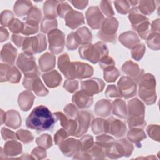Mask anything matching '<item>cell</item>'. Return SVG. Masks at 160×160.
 Masks as SVG:
<instances>
[{
    "label": "cell",
    "mask_w": 160,
    "mask_h": 160,
    "mask_svg": "<svg viewBox=\"0 0 160 160\" xmlns=\"http://www.w3.org/2000/svg\"><path fill=\"white\" fill-rule=\"evenodd\" d=\"M54 115L49 109L42 105L33 109L26 119V124L28 128L34 129L38 132L51 130L56 122Z\"/></svg>",
    "instance_id": "6da1fadb"
},
{
    "label": "cell",
    "mask_w": 160,
    "mask_h": 160,
    "mask_svg": "<svg viewBox=\"0 0 160 160\" xmlns=\"http://www.w3.org/2000/svg\"><path fill=\"white\" fill-rule=\"evenodd\" d=\"M79 53L82 59L95 64L108 56V49L103 42H98L95 44L82 45L79 49Z\"/></svg>",
    "instance_id": "7a4b0ae2"
},
{
    "label": "cell",
    "mask_w": 160,
    "mask_h": 160,
    "mask_svg": "<svg viewBox=\"0 0 160 160\" xmlns=\"http://www.w3.org/2000/svg\"><path fill=\"white\" fill-rule=\"evenodd\" d=\"M129 118L128 124L131 128L135 126L144 128L146 122L144 121V107L143 104L139 101L137 98L133 99L128 102Z\"/></svg>",
    "instance_id": "3957f363"
},
{
    "label": "cell",
    "mask_w": 160,
    "mask_h": 160,
    "mask_svg": "<svg viewBox=\"0 0 160 160\" xmlns=\"http://www.w3.org/2000/svg\"><path fill=\"white\" fill-rule=\"evenodd\" d=\"M93 74V68L88 64L82 62H72L69 64L64 75L67 78L83 79L91 76Z\"/></svg>",
    "instance_id": "277c9868"
},
{
    "label": "cell",
    "mask_w": 160,
    "mask_h": 160,
    "mask_svg": "<svg viewBox=\"0 0 160 160\" xmlns=\"http://www.w3.org/2000/svg\"><path fill=\"white\" fill-rule=\"evenodd\" d=\"M46 48V38L43 34L25 38L22 44V50L24 53L32 55L43 51Z\"/></svg>",
    "instance_id": "5b68a950"
},
{
    "label": "cell",
    "mask_w": 160,
    "mask_h": 160,
    "mask_svg": "<svg viewBox=\"0 0 160 160\" xmlns=\"http://www.w3.org/2000/svg\"><path fill=\"white\" fill-rule=\"evenodd\" d=\"M118 27V22L116 18H108L102 24L101 30L99 31V38L107 42H116V34L115 32Z\"/></svg>",
    "instance_id": "8992f818"
},
{
    "label": "cell",
    "mask_w": 160,
    "mask_h": 160,
    "mask_svg": "<svg viewBox=\"0 0 160 160\" xmlns=\"http://www.w3.org/2000/svg\"><path fill=\"white\" fill-rule=\"evenodd\" d=\"M17 66L21 69L25 75H39V72L32 55L26 53L20 54L17 61Z\"/></svg>",
    "instance_id": "52a82bcc"
},
{
    "label": "cell",
    "mask_w": 160,
    "mask_h": 160,
    "mask_svg": "<svg viewBox=\"0 0 160 160\" xmlns=\"http://www.w3.org/2000/svg\"><path fill=\"white\" fill-rule=\"evenodd\" d=\"M49 49L54 54L61 52L64 46V35L58 29H54L48 34Z\"/></svg>",
    "instance_id": "ba28073f"
},
{
    "label": "cell",
    "mask_w": 160,
    "mask_h": 160,
    "mask_svg": "<svg viewBox=\"0 0 160 160\" xmlns=\"http://www.w3.org/2000/svg\"><path fill=\"white\" fill-rule=\"evenodd\" d=\"M119 90L125 99L132 97L136 93V84L134 80L126 76H122L118 83Z\"/></svg>",
    "instance_id": "9c48e42d"
},
{
    "label": "cell",
    "mask_w": 160,
    "mask_h": 160,
    "mask_svg": "<svg viewBox=\"0 0 160 160\" xmlns=\"http://www.w3.org/2000/svg\"><path fill=\"white\" fill-rule=\"evenodd\" d=\"M104 86V82L98 78H93L81 82V91L91 96L101 92Z\"/></svg>",
    "instance_id": "30bf717a"
},
{
    "label": "cell",
    "mask_w": 160,
    "mask_h": 160,
    "mask_svg": "<svg viewBox=\"0 0 160 160\" xmlns=\"http://www.w3.org/2000/svg\"><path fill=\"white\" fill-rule=\"evenodd\" d=\"M21 73L13 66L1 64V81H10L17 83L21 79Z\"/></svg>",
    "instance_id": "8fae6325"
},
{
    "label": "cell",
    "mask_w": 160,
    "mask_h": 160,
    "mask_svg": "<svg viewBox=\"0 0 160 160\" xmlns=\"http://www.w3.org/2000/svg\"><path fill=\"white\" fill-rule=\"evenodd\" d=\"M86 19L88 24L92 29H99L104 20V16L97 6L90 7L86 11Z\"/></svg>",
    "instance_id": "7c38bea8"
},
{
    "label": "cell",
    "mask_w": 160,
    "mask_h": 160,
    "mask_svg": "<svg viewBox=\"0 0 160 160\" xmlns=\"http://www.w3.org/2000/svg\"><path fill=\"white\" fill-rule=\"evenodd\" d=\"M107 132L114 135L116 138L122 137L126 131V125L121 121L112 117L106 120Z\"/></svg>",
    "instance_id": "4fadbf2b"
},
{
    "label": "cell",
    "mask_w": 160,
    "mask_h": 160,
    "mask_svg": "<svg viewBox=\"0 0 160 160\" xmlns=\"http://www.w3.org/2000/svg\"><path fill=\"white\" fill-rule=\"evenodd\" d=\"M78 129L74 134V136L80 137L84 134L89 126L92 114L87 111H81L78 114Z\"/></svg>",
    "instance_id": "5bb4252c"
},
{
    "label": "cell",
    "mask_w": 160,
    "mask_h": 160,
    "mask_svg": "<svg viewBox=\"0 0 160 160\" xmlns=\"http://www.w3.org/2000/svg\"><path fill=\"white\" fill-rule=\"evenodd\" d=\"M64 18L66 25L72 29L84 23L82 14L73 10L69 12Z\"/></svg>",
    "instance_id": "9a60e30c"
},
{
    "label": "cell",
    "mask_w": 160,
    "mask_h": 160,
    "mask_svg": "<svg viewBox=\"0 0 160 160\" xmlns=\"http://www.w3.org/2000/svg\"><path fill=\"white\" fill-rule=\"evenodd\" d=\"M72 102L79 108H86L92 104L93 98L92 96L81 91L74 94L72 96Z\"/></svg>",
    "instance_id": "2e32d148"
},
{
    "label": "cell",
    "mask_w": 160,
    "mask_h": 160,
    "mask_svg": "<svg viewBox=\"0 0 160 160\" xmlns=\"http://www.w3.org/2000/svg\"><path fill=\"white\" fill-rule=\"evenodd\" d=\"M61 151L66 156H69V149H71V156L73 153L77 152L81 148V142L78 139H69L66 141H64L62 144H61Z\"/></svg>",
    "instance_id": "e0dca14e"
},
{
    "label": "cell",
    "mask_w": 160,
    "mask_h": 160,
    "mask_svg": "<svg viewBox=\"0 0 160 160\" xmlns=\"http://www.w3.org/2000/svg\"><path fill=\"white\" fill-rule=\"evenodd\" d=\"M16 54V49L10 43L6 44L3 46L1 51V59L5 62L13 64Z\"/></svg>",
    "instance_id": "ac0fdd59"
},
{
    "label": "cell",
    "mask_w": 160,
    "mask_h": 160,
    "mask_svg": "<svg viewBox=\"0 0 160 160\" xmlns=\"http://www.w3.org/2000/svg\"><path fill=\"white\" fill-rule=\"evenodd\" d=\"M34 98V97L33 94L30 91H26L22 92L19 94L18 99L19 107L22 111H28V109L32 106Z\"/></svg>",
    "instance_id": "d6986e66"
},
{
    "label": "cell",
    "mask_w": 160,
    "mask_h": 160,
    "mask_svg": "<svg viewBox=\"0 0 160 160\" xmlns=\"http://www.w3.org/2000/svg\"><path fill=\"white\" fill-rule=\"evenodd\" d=\"M6 114V120L4 123L6 126L13 129H16L21 125V117L17 111L11 110L8 111Z\"/></svg>",
    "instance_id": "ffe728a7"
},
{
    "label": "cell",
    "mask_w": 160,
    "mask_h": 160,
    "mask_svg": "<svg viewBox=\"0 0 160 160\" xmlns=\"http://www.w3.org/2000/svg\"><path fill=\"white\" fill-rule=\"evenodd\" d=\"M42 78L46 85L50 88H54L59 86L62 79L61 76L55 70L42 74Z\"/></svg>",
    "instance_id": "44dd1931"
},
{
    "label": "cell",
    "mask_w": 160,
    "mask_h": 160,
    "mask_svg": "<svg viewBox=\"0 0 160 160\" xmlns=\"http://www.w3.org/2000/svg\"><path fill=\"white\" fill-rule=\"evenodd\" d=\"M39 62L41 71H48L54 67L55 57L49 52H46L39 58Z\"/></svg>",
    "instance_id": "7402d4cb"
},
{
    "label": "cell",
    "mask_w": 160,
    "mask_h": 160,
    "mask_svg": "<svg viewBox=\"0 0 160 160\" xmlns=\"http://www.w3.org/2000/svg\"><path fill=\"white\" fill-rule=\"evenodd\" d=\"M32 2L28 1H18L14 6L15 14L18 16L27 15L32 8Z\"/></svg>",
    "instance_id": "603a6c76"
},
{
    "label": "cell",
    "mask_w": 160,
    "mask_h": 160,
    "mask_svg": "<svg viewBox=\"0 0 160 160\" xmlns=\"http://www.w3.org/2000/svg\"><path fill=\"white\" fill-rule=\"evenodd\" d=\"M119 41H121L124 46L131 48L134 44L139 42V39L134 32H126L119 36Z\"/></svg>",
    "instance_id": "cb8c5ba5"
},
{
    "label": "cell",
    "mask_w": 160,
    "mask_h": 160,
    "mask_svg": "<svg viewBox=\"0 0 160 160\" xmlns=\"http://www.w3.org/2000/svg\"><path fill=\"white\" fill-rule=\"evenodd\" d=\"M111 102L108 100L102 99L96 103L94 107L95 112L101 116L106 117L111 112Z\"/></svg>",
    "instance_id": "d4e9b609"
},
{
    "label": "cell",
    "mask_w": 160,
    "mask_h": 160,
    "mask_svg": "<svg viewBox=\"0 0 160 160\" xmlns=\"http://www.w3.org/2000/svg\"><path fill=\"white\" fill-rule=\"evenodd\" d=\"M59 1H47L44 2L43 9L46 16L45 18L54 19L56 18L57 14L56 11H57V6Z\"/></svg>",
    "instance_id": "484cf974"
},
{
    "label": "cell",
    "mask_w": 160,
    "mask_h": 160,
    "mask_svg": "<svg viewBox=\"0 0 160 160\" xmlns=\"http://www.w3.org/2000/svg\"><path fill=\"white\" fill-rule=\"evenodd\" d=\"M122 71H126V70H130L131 69V71H129L126 73L127 74H129V75L131 76V77L134 78L135 79V80L137 81H138L139 79H141V78L142 76H140L139 74H141V73L143 72V71L141 72L139 71L140 69H139V67L138 66V64H134L131 61H128V62H126V63H124L122 68Z\"/></svg>",
    "instance_id": "4316f807"
},
{
    "label": "cell",
    "mask_w": 160,
    "mask_h": 160,
    "mask_svg": "<svg viewBox=\"0 0 160 160\" xmlns=\"http://www.w3.org/2000/svg\"><path fill=\"white\" fill-rule=\"evenodd\" d=\"M21 150V144L16 141H8L4 145V153L7 156H16L19 154Z\"/></svg>",
    "instance_id": "83f0119b"
},
{
    "label": "cell",
    "mask_w": 160,
    "mask_h": 160,
    "mask_svg": "<svg viewBox=\"0 0 160 160\" xmlns=\"http://www.w3.org/2000/svg\"><path fill=\"white\" fill-rule=\"evenodd\" d=\"M129 19L132 23V27L136 26L144 21H148V19L145 16L140 14V11L137 7H134L130 10Z\"/></svg>",
    "instance_id": "f1b7e54d"
},
{
    "label": "cell",
    "mask_w": 160,
    "mask_h": 160,
    "mask_svg": "<svg viewBox=\"0 0 160 160\" xmlns=\"http://www.w3.org/2000/svg\"><path fill=\"white\" fill-rule=\"evenodd\" d=\"M113 114L117 116L125 119L127 116L126 102L121 99H117L113 102Z\"/></svg>",
    "instance_id": "f546056e"
},
{
    "label": "cell",
    "mask_w": 160,
    "mask_h": 160,
    "mask_svg": "<svg viewBox=\"0 0 160 160\" xmlns=\"http://www.w3.org/2000/svg\"><path fill=\"white\" fill-rule=\"evenodd\" d=\"M104 69V78L107 82H114L119 75V72L114 66H110Z\"/></svg>",
    "instance_id": "4dcf8cb0"
},
{
    "label": "cell",
    "mask_w": 160,
    "mask_h": 160,
    "mask_svg": "<svg viewBox=\"0 0 160 160\" xmlns=\"http://www.w3.org/2000/svg\"><path fill=\"white\" fill-rule=\"evenodd\" d=\"M146 134L141 129H132L128 133V138L136 144L142 139L146 138Z\"/></svg>",
    "instance_id": "1f68e13d"
},
{
    "label": "cell",
    "mask_w": 160,
    "mask_h": 160,
    "mask_svg": "<svg viewBox=\"0 0 160 160\" xmlns=\"http://www.w3.org/2000/svg\"><path fill=\"white\" fill-rule=\"evenodd\" d=\"M76 32L78 34L81 44H89V42L92 41V34L86 27H82L79 29Z\"/></svg>",
    "instance_id": "d6a6232c"
},
{
    "label": "cell",
    "mask_w": 160,
    "mask_h": 160,
    "mask_svg": "<svg viewBox=\"0 0 160 160\" xmlns=\"http://www.w3.org/2000/svg\"><path fill=\"white\" fill-rule=\"evenodd\" d=\"M81 44V40L78 35V34L74 32L70 33L67 38V44L66 47L69 50H74L76 49L78 46Z\"/></svg>",
    "instance_id": "836d02e7"
},
{
    "label": "cell",
    "mask_w": 160,
    "mask_h": 160,
    "mask_svg": "<svg viewBox=\"0 0 160 160\" xmlns=\"http://www.w3.org/2000/svg\"><path fill=\"white\" fill-rule=\"evenodd\" d=\"M92 129L94 134H99L100 132H107L106 121L100 118H97L94 119L92 123Z\"/></svg>",
    "instance_id": "e575fe53"
},
{
    "label": "cell",
    "mask_w": 160,
    "mask_h": 160,
    "mask_svg": "<svg viewBox=\"0 0 160 160\" xmlns=\"http://www.w3.org/2000/svg\"><path fill=\"white\" fill-rule=\"evenodd\" d=\"M57 27V21L55 19L46 18L44 17L41 24V31L47 33L55 29Z\"/></svg>",
    "instance_id": "d590c367"
},
{
    "label": "cell",
    "mask_w": 160,
    "mask_h": 160,
    "mask_svg": "<svg viewBox=\"0 0 160 160\" xmlns=\"http://www.w3.org/2000/svg\"><path fill=\"white\" fill-rule=\"evenodd\" d=\"M154 1H141L139 4V11L144 14H149L154 11Z\"/></svg>",
    "instance_id": "8d00e7d4"
},
{
    "label": "cell",
    "mask_w": 160,
    "mask_h": 160,
    "mask_svg": "<svg viewBox=\"0 0 160 160\" xmlns=\"http://www.w3.org/2000/svg\"><path fill=\"white\" fill-rule=\"evenodd\" d=\"M41 18V12L39 9L36 7H32L28 14H27L26 21L39 23Z\"/></svg>",
    "instance_id": "74e56055"
},
{
    "label": "cell",
    "mask_w": 160,
    "mask_h": 160,
    "mask_svg": "<svg viewBox=\"0 0 160 160\" xmlns=\"http://www.w3.org/2000/svg\"><path fill=\"white\" fill-rule=\"evenodd\" d=\"M24 23L21 22L18 19H13L8 24V28L10 31L14 33L22 32L24 29Z\"/></svg>",
    "instance_id": "f35d334b"
},
{
    "label": "cell",
    "mask_w": 160,
    "mask_h": 160,
    "mask_svg": "<svg viewBox=\"0 0 160 160\" xmlns=\"http://www.w3.org/2000/svg\"><path fill=\"white\" fill-rule=\"evenodd\" d=\"M70 63L69 61V57L67 54H64L59 58L58 68L60 71L65 75Z\"/></svg>",
    "instance_id": "ab89813d"
},
{
    "label": "cell",
    "mask_w": 160,
    "mask_h": 160,
    "mask_svg": "<svg viewBox=\"0 0 160 160\" xmlns=\"http://www.w3.org/2000/svg\"><path fill=\"white\" fill-rule=\"evenodd\" d=\"M118 12L125 14L130 10V5L126 1H116L114 2Z\"/></svg>",
    "instance_id": "60d3db41"
},
{
    "label": "cell",
    "mask_w": 160,
    "mask_h": 160,
    "mask_svg": "<svg viewBox=\"0 0 160 160\" xmlns=\"http://www.w3.org/2000/svg\"><path fill=\"white\" fill-rule=\"evenodd\" d=\"M72 8L66 2L59 1L57 6L58 14L61 18H65L66 14L72 11Z\"/></svg>",
    "instance_id": "b9f144b4"
},
{
    "label": "cell",
    "mask_w": 160,
    "mask_h": 160,
    "mask_svg": "<svg viewBox=\"0 0 160 160\" xmlns=\"http://www.w3.org/2000/svg\"><path fill=\"white\" fill-rule=\"evenodd\" d=\"M16 135L18 139H20L24 143H28L32 141L33 137L31 133L28 131H24V129H20L16 132Z\"/></svg>",
    "instance_id": "7bdbcfd3"
},
{
    "label": "cell",
    "mask_w": 160,
    "mask_h": 160,
    "mask_svg": "<svg viewBox=\"0 0 160 160\" xmlns=\"http://www.w3.org/2000/svg\"><path fill=\"white\" fill-rule=\"evenodd\" d=\"M36 142L39 146L44 147L45 148H48L52 146L51 138L48 134H42L41 137L37 138Z\"/></svg>",
    "instance_id": "ee69618b"
},
{
    "label": "cell",
    "mask_w": 160,
    "mask_h": 160,
    "mask_svg": "<svg viewBox=\"0 0 160 160\" xmlns=\"http://www.w3.org/2000/svg\"><path fill=\"white\" fill-rule=\"evenodd\" d=\"M145 50V48L144 44H140L136 46L132 50V57L138 61L141 59L143 56L144 52Z\"/></svg>",
    "instance_id": "f6af8a7d"
},
{
    "label": "cell",
    "mask_w": 160,
    "mask_h": 160,
    "mask_svg": "<svg viewBox=\"0 0 160 160\" xmlns=\"http://www.w3.org/2000/svg\"><path fill=\"white\" fill-rule=\"evenodd\" d=\"M14 15L12 12L6 10L4 11L1 15V23L2 26H8L9 23L13 19Z\"/></svg>",
    "instance_id": "bcb514c9"
},
{
    "label": "cell",
    "mask_w": 160,
    "mask_h": 160,
    "mask_svg": "<svg viewBox=\"0 0 160 160\" xmlns=\"http://www.w3.org/2000/svg\"><path fill=\"white\" fill-rule=\"evenodd\" d=\"M80 141L82 150L85 151L89 148H91L93 144V138L91 136H85Z\"/></svg>",
    "instance_id": "7dc6e473"
},
{
    "label": "cell",
    "mask_w": 160,
    "mask_h": 160,
    "mask_svg": "<svg viewBox=\"0 0 160 160\" xmlns=\"http://www.w3.org/2000/svg\"><path fill=\"white\" fill-rule=\"evenodd\" d=\"M106 96L108 98H114V97H121L122 95L119 89L114 85L108 86L106 91Z\"/></svg>",
    "instance_id": "c3c4849f"
},
{
    "label": "cell",
    "mask_w": 160,
    "mask_h": 160,
    "mask_svg": "<svg viewBox=\"0 0 160 160\" xmlns=\"http://www.w3.org/2000/svg\"><path fill=\"white\" fill-rule=\"evenodd\" d=\"M101 7L104 13L108 16L114 15V12L111 6V2L108 1H102L101 2Z\"/></svg>",
    "instance_id": "681fc988"
},
{
    "label": "cell",
    "mask_w": 160,
    "mask_h": 160,
    "mask_svg": "<svg viewBox=\"0 0 160 160\" xmlns=\"http://www.w3.org/2000/svg\"><path fill=\"white\" fill-rule=\"evenodd\" d=\"M64 112L68 114L69 117L72 119H75L78 116V109L73 104H68V106L64 108Z\"/></svg>",
    "instance_id": "f907efd6"
},
{
    "label": "cell",
    "mask_w": 160,
    "mask_h": 160,
    "mask_svg": "<svg viewBox=\"0 0 160 160\" xmlns=\"http://www.w3.org/2000/svg\"><path fill=\"white\" fill-rule=\"evenodd\" d=\"M73 79L67 80L64 84V88L70 92H74L78 88V82L76 81H72Z\"/></svg>",
    "instance_id": "816d5d0a"
},
{
    "label": "cell",
    "mask_w": 160,
    "mask_h": 160,
    "mask_svg": "<svg viewBox=\"0 0 160 160\" xmlns=\"http://www.w3.org/2000/svg\"><path fill=\"white\" fill-rule=\"evenodd\" d=\"M68 136V134L66 131L63 129H59L54 136V141L56 144L61 143L64 139H65Z\"/></svg>",
    "instance_id": "f5cc1de1"
},
{
    "label": "cell",
    "mask_w": 160,
    "mask_h": 160,
    "mask_svg": "<svg viewBox=\"0 0 160 160\" xmlns=\"http://www.w3.org/2000/svg\"><path fill=\"white\" fill-rule=\"evenodd\" d=\"M1 134H2V137L4 139H18L16 133L15 134L12 131L6 129L4 128H2L1 130Z\"/></svg>",
    "instance_id": "db71d44e"
},
{
    "label": "cell",
    "mask_w": 160,
    "mask_h": 160,
    "mask_svg": "<svg viewBox=\"0 0 160 160\" xmlns=\"http://www.w3.org/2000/svg\"><path fill=\"white\" fill-rule=\"evenodd\" d=\"M25 39V38H23L21 36H18V34H13L12 36V41L18 46L20 47L22 45L23 42Z\"/></svg>",
    "instance_id": "11a10c76"
},
{
    "label": "cell",
    "mask_w": 160,
    "mask_h": 160,
    "mask_svg": "<svg viewBox=\"0 0 160 160\" xmlns=\"http://www.w3.org/2000/svg\"><path fill=\"white\" fill-rule=\"evenodd\" d=\"M76 8L78 9H84L88 4V1H70Z\"/></svg>",
    "instance_id": "9f6ffc18"
},
{
    "label": "cell",
    "mask_w": 160,
    "mask_h": 160,
    "mask_svg": "<svg viewBox=\"0 0 160 160\" xmlns=\"http://www.w3.org/2000/svg\"><path fill=\"white\" fill-rule=\"evenodd\" d=\"M1 42L6 41L8 38V32L6 29H3L2 27L1 28Z\"/></svg>",
    "instance_id": "6f0895ef"
}]
</instances>
